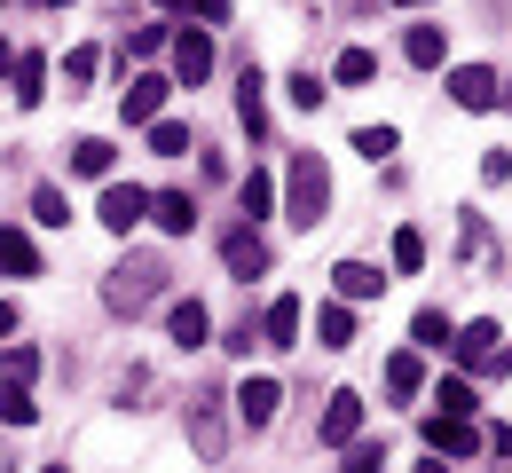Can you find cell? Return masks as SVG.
Segmentation results:
<instances>
[{
	"label": "cell",
	"mask_w": 512,
	"mask_h": 473,
	"mask_svg": "<svg viewBox=\"0 0 512 473\" xmlns=\"http://www.w3.org/2000/svg\"><path fill=\"white\" fill-rule=\"evenodd\" d=\"M323 205H331V174H323L316 150H300V158H292V174H284V213H292V229H316Z\"/></svg>",
	"instance_id": "cell-1"
},
{
	"label": "cell",
	"mask_w": 512,
	"mask_h": 473,
	"mask_svg": "<svg viewBox=\"0 0 512 473\" xmlns=\"http://www.w3.org/2000/svg\"><path fill=\"white\" fill-rule=\"evenodd\" d=\"M158 292H166V261H142V253H134V261H119V269H111L103 308H111V316H134V308H150Z\"/></svg>",
	"instance_id": "cell-2"
},
{
	"label": "cell",
	"mask_w": 512,
	"mask_h": 473,
	"mask_svg": "<svg viewBox=\"0 0 512 473\" xmlns=\"http://www.w3.org/2000/svg\"><path fill=\"white\" fill-rule=\"evenodd\" d=\"M449 347H457V363H465V371H512V347H505L497 324H465Z\"/></svg>",
	"instance_id": "cell-3"
},
{
	"label": "cell",
	"mask_w": 512,
	"mask_h": 473,
	"mask_svg": "<svg viewBox=\"0 0 512 473\" xmlns=\"http://www.w3.org/2000/svg\"><path fill=\"white\" fill-rule=\"evenodd\" d=\"M449 103H457V111H497L505 87H497V71H489V64H457V71H449Z\"/></svg>",
	"instance_id": "cell-4"
},
{
	"label": "cell",
	"mask_w": 512,
	"mask_h": 473,
	"mask_svg": "<svg viewBox=\"0 0 512 473\" xmlns=\"http://www.w3.org/2000/svg\"><path fill=\"white\" fill-rule=\"evenodd\" d=\"M355 434H363V395H355V387H339V395H331V410L316 418V442H323V450H347Z\"/></svg>",
	"instance_id": "cell-5"
},
{
	"label": "cell",
	"mask_w": 512,
	"mask_h": 473,
	"mask_svg": "<svg viewBox=\"0 0 512 473\" xmlns=\"http://www.w3.org/2000/svg\"><path fill=\"white\" fill-rule=\"evenodd\" d=\"M190 450L205 458V466H213V458L229 450V426H221V395H197V403H190Z\"/></svg>",
	"instance_id": "cell-6"
},
{
	"label": "cell",
	"mask_w": 512,
	"mask_h": 473,
	"mask_svg": "<svg viewBox=\"0 0 512 473\" xmlns=\"http://www.w3.org/2000/svg\"><path fill=\"white\" fill-rule=\"evenodd\" d=\"M174 79H182V87H205V79H213V32H174Z\"/></svg>",
	"instance_id": "cell-7"
},
{
	"label": "cell",
	"mask_w": 512,
	"mask_h": 473,
	"mask_svg": "<svg viewBox=\"0 0 512 473\" xmlns=\"http://www.w3.org/2000/svg\"><path fill=\"white\" fill-rule=\"evenodd\" d=\"M426 450H434V458H473V450H481V426L434 410V418H426Z\"/></svg>",
	"instance_id": "cell-8"
},
{
	"label": "cell",
	"mask_w": 512,
	"mask_h": 473,
	"mask_svg": "<svg viewBox=\"0 0 512 473\" xmlns=\"http://www.w3.org/2000/svg\"><path fill=\"white\" fill-rule=\"evenodd\" d=\"M134 221H150V190H134V182H111V190H103V229H111V237H127Z\"/></svg>",
	"instance_id": "cell-9"
},
{
	"label": "cell",
	"mask_w": 512,
	"mask_h": 473,
	"mask_svg": "<svg viewBox=\"0 0 512 473\" xmlns=\"http://www.w3.org/2000/svg\"><path fill=\"white\" fill-rule=\"evenodd\" d=\"M221 261H229V276L253 284V276L268 269V237H260V229H229V237H221Z\"/></svg>",
	"instance_id": "cell-10"
},
{
	"label": "cell",
	"mask_w": 512,
	"mask_h": 473,
	"mask_svg": "<svg viewBox=\"0 0 512 473\" xmlns=\"http://www.w3.org/2000/svg\"><path fill=\"white\" fill-rule=\"evenodd\" d=\"M119 111H127V127H158V111H166V79H158V71H142L127 95H119Z\"/></svg>",
	"instance_id": "cell-11"
},
{
	"label": "cell",
	"mask_w": 512,
	"mask_h": 473,
	"mask_svg": "<svg viewBox=\"0 0 512 473\" xmlns=\"http://www.w3.org/2000/svg\"><path fill=\"white\" fill-rule=\"evenodd\" d=\"M260 339H268V347H300V300H292V292H276V300L260 308Z\"/></svg>",
	"instance_id": "cell-12"
},
{
	"label": "cell",
	"mask_w": 512,
	"mask_h": 473,
	"mask_svg": "<svg viewBox=\"0 0 512 473\" xmlns=\"http://www.w3.org/2000/svg\"><path fill=\"white\" fill-rule=\"evenodd\" d=\"M166 332H174V347H205V332H213L205 300H174V308H166Z\"/></svg>",
	"instance_id": "cell-13"
},
{
	"label": "cell",
	"mask_w": 512,
	"mask_h": 473,
	"mask_svg": "<svg viewBox=\"0 0 512 473\" xmlns=\"http://www.w3.org/2000/svg\"><path fill=\"white\" fill-rule=\"evenodd\" d=\"M276 403H284V387H276V379H245V387H237V418H245V426H268Z\"/></svg>",
	"instance_id": "cell-14"
},
{
	"label": "cell",
	"mask_w": 512,
	"mask_h": 473,
	"mask_svg": "<svg viewBox=\"0 0 512 473\" xmlns=\"http://www.w3.org/2000/svg\"><path fill=\"white\" fill-rule=\"evenodd\" d=\"M402 56H410L418 71H434L449 56V32H442V24H410V32H402Z\"/></svg>",
	"instance_id": "cell-15"
},
{
	"label": "cell",
	"mask_w": 512,
	"mask_h": 473,
	"mask_svg": "<svg viewBox=\"0 0 512 473\" xmlns=\"http://www.w3.org/2000/svg\"><path fill=\"white\" fill-rule=\"evenodd\" d=\"M150 221H158L166 237H190V229H197V205L182 198V190H158V198H150Z\"/></svg>",
	"instance_id": "cell-16"
},
{
	"label": "cell",
	"mask_w": 512,
	"mask_h": 473,
	"mask_svg": "<svg viewBox=\"0 0 512 473\" xmlns=\"http://www.w3.org/2000/svg\"><path fill=\"white\" fill-rule=\"evenodd\" d=\"M331 284H339V300H379V292H386V276L371 269V261H339Z\"/></svg>",
	"instance_id": "cell-17"
},
{
	"label": "cell",
	"mask_w": 512,
	"mask_h": 473,
	"mask_svg": "<svg viewBox=\"0 0 512 473\" xmlns=\"http://www.w3.org/2000/svg\"><path fill=\"white\" fill-rule=\"evenodd\" d=\"M260 87H268V79H260L253 64H245V87H237V119H245V135H268V95H260Z\"/></svg>",
	"instance_id": "cell-18"
},
{
	"label": "cell",
	"mask_w": 512,
	"mask_h": 473,
	"mask_svg": "<svg viewBox=\"0 0 512 473\" xmlns=\"http://www.w3.org/2000/svg\"><path fill=\"white\" fill-rule=\"evenodd\" d=\"M237 205H245V229H253L260 213H276V174H268V166H253V174L237 182Z\"/></svg>",
	"instance_id": "cell-19"
},
{
	"label": "cell",
	"mask_w": 512,
	"mask_h": 473,
	"mask_svg": "<svg viewBox=\"0 0 512 473\" xmlns=\"http://www.w3.org/2000/svg\"><path fill=\"white\" fill-rule=\"evenodd\" d=\"M316 339L339 355V347H355V308L347 300H331V308H316Z\"/></svg>",
	"instance_id": "cell-20"
},
{
	"label": "cell",
	"mask_w": 512,
	"mask_h": 473,
	"mask_svg": "<svg viewBox=\"0 0 512 473\" xmlns=\"http://www.w3.org/2000/svg\"><path fill=\"white\" fill-rule=\"evenodd\" d=\"M410 339H418V347H434V355H442L449 339H457V324H449V308H418V316H410Z\"/></svg>",
	"instance_id": "cell-21"
},
{
	"label": "cell",
	"mask_w": 512,
	"mask_h": 473,
	"mask_svg": "<svg viewBox=\"0 0 512 473\" xmlns=\"http://www.w3.org/2000/svg\"><path fill=\"white\" fill-rule=\"evenodd\" d=\"M111 158H119V150H111L103 135H79V142H71V174H95V182H103V174H111Z\"/></svg>",
	"instance_id": "cell-22"
},
{
	"label": "cell",
	"mask_w": 512,
	"mask_h": 473,
	"mask_svg": "<svg viewBox=\"0 0 512 473\" xmlns=\"http://www.w3.org/2000/svg\"><path fill=\"white\" fill-rule=\"evenodd\" d=\"M8 79H16V103L32 111V103L48 95V56H16V71H8Z\"/></svg>",
	"instance_id": "cell-23"
},
{
	"label": "cell",
	"mask_w": 512,
	"mask_h": 473,
	"mask_svg": "<svg viewBox=\"0 0 512 473\" xmlns=\"http://www.w3.org/2000/svg\"><path fill=\"white\" fill-rule=\"evenodd\" d=\"M0 269H8V276H40V253H32L24 229H0Z\"/></svg>",
	"instance_id": "cell-24"
},
{
	"label": "cell",
	"mask_w": 512,
	"mask_h": 473,
	"mask_svg": "<svg viewBox=\"0 0 512 473\" xmlns=\"http://www.w3.org/2000/svg\"><path fill=\"white\" fill-rule=\"evenodd\" d=\"M418 387H426V363H418V355H386V395H402V403H410Z\"/></svg>",
	"instance_id": "cell-25"
},
{
	"label": "cell",
	"mask_w": 512,
	"mask_h": 473,
	"mask_svg": "<svg viewBox=\"0 0 512 473\" xmlns=\"http://www.w3.org/2000/svg\"><path fill=\"white\" fill-rule=\"evenodd\" d=\"M331 79H339V87H371V79H379V56H371V48H347V56L331 64Z\"/></svg>",
	"instance_id": "cell-26"
},
{
	"label": "cell",
	"mask_w": 512,
	"mask_h": 473,
	"mask_svg": "<svg viewBox=\"0 0 512 473\" xmlns=\"http://www.w3.org/2000/svg\"><path fill=\"white\" fill-rule=\"evenodd\" d=\"M32 221H40V229H64V221H71V198L56 190V182H40V190H32Z\"/></svg>",
	"instance_id": "cell-27"
},
{
	"label": "cell",
	"mask_w": 512,
	"mask_h": 473,
	"mask_svg": "<svg viewBox=\"0 0 512 473\" xmlns=\"http://www.w3.org/2000/svg\"><path fill=\"white\" fill-rule=\"evenodd\" d=\"M434 403H442V418H473V379H442V387H434Z\"/></svg>",
	"instance_id": "cell-28"
},
{
	"label": "cell",
	"mask_w": 512,
	"mask_h": 473,
	"mask_svg": "<svg viewBox=\"0 0 512 473\" xmlns=\"http://www.w3.org/2000/svg\"><path fill=\"white\" fill-rule=\"evenodd\" d=\"M426 269V237L418 229H394V276H418Z\"/></svg>",
	"instance_id": "cell-29"
},
{
	"label": "cell",
	"mask_w": 512,
	"mask_h": 473,
	"mask_svg": "<svg viewBox=\"0 0 512 473\" xmlns=\"http://www.w3.org/2000/svg\"><path fill=\"white\" fill-rule=\"evenodd\" d=\"M0 371H8V387H32V379H40V347H8Z\"/></svg>",
	"instance_id": "cell-30"
},
{
	"label": "cell",
	"mask_w": 512,
	"mask_h": 473,
	"mask_svg": "<svg viewBox=\"0 0 512 473\" xmlns=\"http://www.w3.org/2000/svg\"><path fill=\"white\" fill-rule=\"evenodd\" d=\"M355 150L379 166V158H394V150H402V135H394V127H355Z\"/></svg>",
	"instance_id": "cell-31"
},
{
	"label": "cell",
	"mask_w": 512,
	"mask_h": 473,
	"mask_svg": "<svg viewBox=\"0 0 512 473\" xmlns=\"http://www.w3.org/2000/svg\"><path fill=\"white\" fill-rule=\"evenodd\" d=\"M0 418H8V426H32V418H40L32 387H0Z\"/></svg>",
	"instance_id": "cell-32"
},
{
	"label": "cell",
	"mask_w": 512,
	"mask_h": 473,
	"mask_svg": "<svg viewBox=\"0 0 512 473\" xmlns=\"http://www.w3.org/2000/svg\"><path fill=\"white\" fill-rule=\"evenodd\" d=\"M95 71H103V56H95V48H71V56H64V87L79 95V87H87Z\"/></svg>",
	"instance_id": "cell-33"
},
{
	"label": "cell",
	"mask_w": 512,
	"mask_h": 473,
	"mask_svg": "<svg viewBox=\"0 0 512 473\" xmlns=\"http://www.w3.org/2000/svg\"><path fill=\"white\" fill-rule=\"evenodd\" d=\"M284 95H292L300 111H316V103H323V95H331V87H323L316 71H292V79H284Z\"/></svg>",
	"instance_id": "cell-34"
},
{
	"label": "cell",
	"mask_w": 512,
	"mask_h": 473,
	"mask_svg": "<svg viewBox=\"0 0 512 473\" xmlns=\"http://www.w3.org/2000/svg\"><path fill=\"white\" fill-rule=\"evenodd\" d=\"M150 150H158V158H182V150H190V127H174V119H158V127H150Z\"/></svg>",
	"instance_id": "cell-35"
},
{
	"label": "cell",
	"mask_w": 512,
	"mask_h": 473,
	"mask_svg": "<svg viewBox=\"0 0 512 473\" xmlns=\"http://www.w3.org/2000/svg\"><path fill=\"white\" fill-rule=\"evenodd\" d=\"M339 473H386V450L379 442H355V450H347V466Z\"/></svg>",
	"instance_id": "cell-36"
},
{
	"label": "cell",
	"mask_w": 512,
	"mask_h": 473,
	"mask_svg": "<svg viewBox=\"0 0 512 473\" xmlns=\"http://www.w3.org/2000/svg\"><path fill=\"white\" fill-rule=\"evenodd\" d=\"M465 253H473V261H481V253H489V221H481V213H473V205H465Z\"/></svg>",
	"instance_id": "cell-37"
},
{
	"label": "cell",
	"mask_w": 512,
	"mask_h": 473,
	"mask_svg": "<svg viewBox=\"0 0 512 473\" xmlns=\"http://www.w3.org/2000/svg\"><path fill=\"white\" fill-rule=\"evenodd\" d=\"M190 8H197V32H213V24H229L237 0H190Z\"/></svg>",
	"instance_id": "cell-38"
},
{
	"label": "cell",
	"mask_w": 512,
	"mask_h": 473,
	"mask_svg": "<svg viewBox=\"0 0 512 473\" xmlns=\"http://www.w3.org/2000/svg\"><path fill=\"white\" fill-rule=\"evenodd\" d=\"M158 48H166V32H158V24H142V32L127 40V56H158Z\"/></svg>",
	"instance_id": "cell-39"
},
{
	"label": "cell",
	"mask_w": 512,
	"mask_h": 473,
	"mask_svg": "<svg viewBox=\"0 0 512 473\" xmlns=\"http://www.w3.org/2000/svg\"><path fill=\"white\" fill-rule=\"evenodd\" d=\"M8 332H16V308H8V300H0V339H8Z\"/></svg>",
	"instance_id": "cell-40"
},
{
	"label": "cell",
	"mask_w": 512,
	"mask_h": 473,
	"mask_svg": "<svg viewBox=\"0 0 512 473\" xmlns=\"http://www.w3.org/2000/svg\"><path fill=\"white\" fill-rule=\"evenodd\" d=\"M0 71H16V48H8V40H0Z\"/></svg>",
	"instance_id": "cell-41"
},
{
	"label": "cell",
	"mask_w": 512,
	"mask_h": 473,
	"mask_svg": "<svg viewBox=\"0 0 512 473\" xmlns=\"http://www.w3.org/2000/svg\"><path fill=\"white\" fill-rule=\"evenodd\" d=\"M410 473H449V466H442V458H434V466H410Z\"/></svg>",
	"instance_id": "cell-42"
},
{
	"label": "cell",
	"mask_w": 512,
	"mask_h": 473,
	"mask_svg": "<svg viewBox=\"0 0 512 473\" xmlns=\"http://www.w3.org/2000/svg\"><path fill=\"white\" fill-rule=\"evenodd\" d=\"M158 8H190V0H158Z\"/></svg>",
	"instance_id": "cell-43"
},
{
	"label": "cell",
	"mask_w": 512,
	"mask_h": 473,
	"mask_svg": "<svg viewBox=\"0 0 512 473\" xmlns=\"http://www.w3.org/2000/svg\"><path fill=\"white\" fill-rule=\"evenodd\" d=\"M394 8H426V0H394Z\"/></svg>",
	"instance_id": "cell-44"
},
{
	"label": "cell",
	"mask_w": 512,
	"mask_h": 473,
	"mask_svg": "<svg viewBox=\"0 0 512 473\" xmlns=\"http://www.w3.org/2000/svg\"><path fill=\"white\" fill-rule=\"evenodd\" d=\"M40 8H64V0H40Z\"/></svg>",
	"instance_id": "cell-45"
},
{
	"label": "cell",
	"mask_w": 512,
	"mask_h": 473,
	"mask_svg": "<svg viewBox=\"0 0 512 473\" xmlns=\"http://www.w3.org/2000/svg\"><path fill=\"white\" fill-rule=\"evenodd\" d=\"M48 473H71V466H48Z\"/></svg>",
	"instance_id": "cell-46"
},
{
	"label": "cell",
	"mask_w": 512,
	"mask_h": 473,
	"mask_svg": "<svg viewBox=\"0 0 512 473\" xmlns=\"http://www.w3.org/2000/svg\"><path fill=\"white\" fill-rule=\"evenodd\" d=\"M505 103H512V95H505Z\"/></svg>",
	"instance_id": "cell-47"
}]
</instances>
